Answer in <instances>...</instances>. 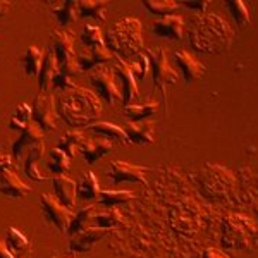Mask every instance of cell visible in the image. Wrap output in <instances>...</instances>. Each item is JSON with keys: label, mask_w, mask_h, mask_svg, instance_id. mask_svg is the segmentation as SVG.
Returning <instances> with one entry per match:
<instances>
[{"label": "cell", "mask_w": 258, "mask_h": 258, "mask_svg": "<svg viewBox=\"0 0 258 258\" xmlns=\"http://www.w3.org/2000/svg\"><path fill=\"white\" fill-rule=\"evenodd\" d=\"M57 114L73 129L88 127L93 120L102 117V102L97 93L78 86L74 90L60 91L55 98Z\"/></svg>", "instance_id": "cell-1"}, {"label": "cell", "mask_w": 258, "mask_h": 258, "mask_svg": "<svg viewBox=\"0 0 258 258\" xmlns=\"http://www.w3.org/2000/svg\"><path fill=\"white\" fill-rule=\"evenodd\" d=\"M234 30L219 14H202L191 28V47L202 53H224L231 48Z\"/></svg>", "instance_id": "cell-2"}, {"label": "cell", "mask_w": 258, "mask_h": 258, "mask_svg": "<svg viewBox=\"0 0 258 258\" xmlns=\"http://www.w3.org/2000/svg\"><path fill=\"white\" fill-rule=\"evenodd\" d=\"M105 45L114 55L120 59H131L143 52V28L140 19L120 18L105 33Z\"/></svg>", "instance_id": "cell-3"}, {"label": "cell", "mask_w": 258, "mask_h": 258, "mask_svg": "<svg viewBox=\"0 0 258 258\" xmlns=\"http://www.w3.org/2000/svg\"><path fill=\"white\" fill-rule=\"evenodd\" d=\"M258 236V227L249 217L241 214H229L222 224L220 244L232 249H251Z\"/></svg>", "instance_id": "cell-4"}, {"label": "cell", "mask_w": 258, "mask_h": 258, "mask_svg": "<svg viewBox=\"0 0 258 258\" xmlns=\"http://www.w3.org/2000/svg\"><path fill=\"white\" fill-rule=\"evenodd\" d=\"M50 47L53 48L59 62V71L64 76H76L81 73V68L78 64V57L74 55V35L68 30L57 28L50 33Z\"/></svg>", "instance_id": "cell-5"}, {"label": "cell", "mask_w": 258, "mask_h": 258, "mask_svg": "<svg viewBox=\"0 0 258 258\" xmlns=\"http://www.w3.org/2000/svg\"><path fill=\"white\" fill-rule=\"evenodd\" d=\"M88 80L97 90L98 97L105 100L110 107H115L117 103H122V95H120V88L117 86V78L109 64H102L93 71H90Z\"/></svg>", "instance_id": "cell-6"}, {"label": "cell", "mask_w": 258, "mask_h": 258, "mask_svg": "<svg viewBox=\"0 0 258 258\" xmlns=\"http://www.w3.org/2000/svg\"><path fill=\"white\" fill-rule=\"evenodd\" d=\"M203 191L210 198H226L229 191L234 188V176L222 165L209 164L205 167V176L202 181Z\"/></svg>", "instance_id": "cell-7"}, {"label": "cell", "mask_w": 258, "mask_h": 258, "mask_svg": "<svg viewBox=\"0 0 258 258\" xmlns=\"http://www.w3.org/2000/svg\"><path fill=\"white\" fill-rule=\"evenodd\" d=\"M147 55L150 57V62H152V76H153V85L155 88H160L164 91L167 86L176 85L177 81V73L172 66L169 64L167 59V50L165 48H148L145 50Z\"/></svg>", "instance_id": "cell-8"}, {"label": "cell", "mask_w": 258, "mask_h": 258, "mask_svg": "<svg viewBox=\"0 0 258 258\" xmlns=\"http://www.w3.org/2000/svg\"><path fill=\"white\" fill-rule=\"evenodd\" d=\"M40 207L41 212L45 214L50 222L53 224L60 232H68L71 220H73L74 214L69 210V207H66L64 203H60V200L57 197H52L48 193H41L40 195Z\"/></svg>", "instance_id": "cell-9"}, {"label": "cell", "mask_w": 258, "mask_h": 258, "mask_svg": "<svg viewBox=\"0 0 258 258\" xmlns=\"http://www.w3.org/2000/svg\"><path fill=\"white\" fill-rule=\"evenodd\" d=\"M33 122H36L45 133L57 129V103L52 95L41 93L33 100Z\"/></svg>", "instance_id": "cell-10"}, {"label": "cell", "mask_w": 258, "mask_h": 258, "mask_svg": "<svg viewBox=\"0 0 258 258\" xmlns=\"http://www.w3.org/2000/svg\"><path fill=\"white\" fill-rule=\"evenodd\" d=\"M112 69L115 73V78L120 83V95H122V107L131 105L138 100V80L135 78V74L129 69V64L124 59L115 55L114 62H112Z\"/></svg>", "instance_id": "cell-11"}, {"label": "cell", "mask_w": 258, "mask_h": 258, "mask_svg": "<svg viewBox=\"0 0 258 258\" xmlns=\"http://www.w3.org/2000/svg\"><path fill=\"white\" fill-rule=\"evenodd\" d=\"M148 169L143 165H136L126 160H114L110 167L107 169V176L112 182H141L148 184L147 179Z\"/></svg>", "instance_id": "cell-12"}, {"label": "cell", "mask_w": 258, "mask_h": 258, "mask_svg": "<svg viewBox=\"0 0 258 258\" xmlns=\"http://www.w3.org/2000/svg\"><path fill=\"white\" fill-rule=\"evenodd\" d=\"M43 136H45V131L41 129L36 122H31L24 131L19 133V138L12 143V157L16 159V162H21L24 157V153L28 155L31 147H35L36 143L43 141Z\"/></svg>", "instance_id": "cell-13"}, {"label": "cell", "mask_w": 258, "mask_h": 258, "mask_svg": "<svg viewBox=\"0 0 258 258\" xmlns=\"http://www.w3.org/2000/svg\"><path fill=\"white\" fill-rule=\"evenodd\" d=\"M110 232V229H105V227H90V229H85V231L78 232V234H73L69 239V249L74 253H85V251H90L98 241H102L103 238H107Z\"/></svg>", "instance_id": "cell-14"}, {"label": "cell", "mask_w": 258, "mask_h": 258, "mask_svg": "<svg viewBox=\"0 0 258 258\" xmlns=\"http://www.w3.org/2000/svg\"><path fill=\"white\" fill-rule=\"evenodd\" d=\"M115 55L107 48V45H95V47L86 48L78 55V64H80L81 71H93L95 68L102 64H112Z\"/></svg>", "instance_id": "cell-15"}, {"label": "cell", "mask_w": 258, "mask_h": 258, "mask_svg": "<svg viewBox=\"0 0 258 258\" xmlns=\"http://www.w3.org/2000/svg\"><path fill=\"white\" fill-rule=\"evenodd\" d=\"M152 33L165 40H182L184 36V21L181 16H167L153 21Z\"/></svg>", "instance_id": "cell-16"}, {"label": "cell", "mask_w": 258, "mask_h": 258, "mask_svg": "<svg viewBox=\"0 0 258 258\" xmlns=\"http://www.w3.org/2000/svg\"><path fill=\"white\" fill-rule=\"evenodd\" d=\"M114 152V143L109 138H102V136H97V138L91 140H85V143L81 145L80 153L85 159V162L88 165L97 164L100 159H103L105 155Z\"/></svg>", "instance_id": "cell-17"}, {"label": "cell", "mask_w": 258, "mask_h": 258, "mask_svg": "<svg viewBox=\"0 0 258 258\" xmlns=\"http://www.w3.org/2000/svg\"><path fill=\"white\" fill-rule=\"evenodd\" d=\"M174 60H176L182 76H184V80L188 83H193L205 76L207 68L197 59V57H193L189 52H186V50H177V52L174 53Z\"/></svg>", "instance_id": "cell-18"}, {"label": "cell", "mask_w": 258, "mask_h": 258, "mask_svg": "<svg viewBox=\"0 0 258 258\" xmlns=\"http://www.w3.org/2000/svg\"><path fill=\"white\" fill-rule=\"evenodd\" d=\"M127 133V138L131 145H141V147H147V145L153 143V135H155V120L145 119L138 120V122H127L124 126Z\"/></svg>", "instance_id": "cell-19"}, {"label": "cell", "mask_w": 258, "mask_h": 258, "mask_svg": "<svg viewBox=\"0 0 258 258\" xmlns=\"http://www.w3.org/2000/svg\"><path fill=\"white\" fill-rule=\"evenodd\" d=\"M59 62H57L55 52L48 45L47 52H45V60L41 66L40 76H38V88L41 93H47V91L53 90V81H55L57 74H59Z\"/></svg>", "instance_id": "cell-20"}, {"label": "cell", "mask_w": 258, "mask_h": 258, "mask_svg": "<svg viewBox=\"0 0 258 258\" xmlns=\"http://www.w3.org/2000/svg\"><path fill=\"white\" fill-rule=\"evenodd\" d=\"M45 155V143L40 141L36 143L35 147L30 148L28 152L26 159H24V164H23V169L26 172V176L31 179V181H36V182H45V181H52L53 177L50 176H43L38 169V162L41 160V157Z\"/></svg>", "instance_id": "cell-21"}, {"label": "cell", "mask_w": 258, "mask_h": 258, "mask_svg": "<svg viewBox=\"0 0 258 258\" xmlns=\"http://www.w3.org/2000/svg\"><path fill=\"white\" fill-rule=\"evenodd\" d=\"M0 191H2V195H6V197H9V198H21V197H24V195L31 193V186L24 184V182L16 176L12 169H2Z\"/></svg>", "instance_id": "cell-22"}, {"label": "cell", "mask_w": 258, "mask_h": 258, "mask_svg": "<svg viewBox=\"0 0 258 258\" xmlns=\"http://www.w3.org/2000/svg\"><path fill=\"white\" fill-rule=\"evenodd\" d=\"M53 193L60 200V203H64L66 207H73L76 202L78 195V182H74L73 179L68 176H53L52 179Z\"/></svg>", "instance_id": "cell-23"}, {"label": "cell", "mask_w": 258, "mask_h": 258, "mask_svg": "<svg viewBox=\"0 0 258 258\" xmlns=\"http://www.w3.org/2000/svg\"><path fill=\"white\" fill-rule=\"evenodd\" d=\"M50 6V12L57 16L62 26L71 23H76L80 19V2L76 0H59V2H47Z\"/></svg>", "instance_id": "cell-24"}, {"label": "cell", "mask_w": 258, "mask_h": 258, "mask_svg": "<svg viewBox=\"0 0 258 258\" xmlns=\"http://www.w3.org/2000/svg\"><path fill=\"white\" fill-rule=\"evenodd\" d=\"M88 131L95 133V135L102 136V138H109V140H117L120 143L127 145L129 138H127V133L124 127H119L112 122H107V120H100V122H93L91 126L86 127Z\"/></svg>", "instance_id": "cell-25"}, {"label": "cell", "mask_w": 258, "mask_h": 258, "mask_svg": "<svg viewBox=\"0 0 258 258\" xmlns=\"http://www.w3.org/2000/svg\"><path fill=\"white\" fill-rule=\"evenodd\" d=\"M97 214L98 212H97V209H95V205H88V207H85V209H81L80 212H76L73 220H71L68 234L73 236V234H78V232L85 231V229L93 227V222H95V219H97Z\"/></svg>", "instance_id": "cell-26"}, {"label": "cell", "mask_w": 258, "mask_h": 258, "mask_svg": "<svg viewBox=\"0 0 258 258\" xmlns=\"http://www.w3.org/2000/svg\"><path fill=\"white\" fill-rule=\"evenodd\" d=\"M83 143H85V133L81 129H69L57 140V148H60L73 159L74 153L78 152V148H81Z\"/></svg>", "instance_id": "cell-27"}, {"label": "cell", "mask_w": 258, "mask_h": 258, "mask_svg": "<svg viewBox=\"0 0 258 258\" xmlns=\"http://www.w3.org/2000/svg\"><path fill=\"white\" fill-rule=\"evenodd\" d=\"M45 60V53L41 52L38 47H28L26 52L21 57V62H23V68L26 71L28 76H40L41 66H43Z\"/></svg>", "instance_id": "cell-28"}, {"label": "cell", "mask_w": 258, "mask_h": 258, "mask_svg": "<svg viewBox=\"0 0 258 258\" xmlns=\"http://www.w3.org/2000/svg\"><path fill=\"white\" fill-rule=\"evenodd\" d=\"M109 2L105 0H81L80 2V18H93L97 21L107 19Z\"/></svg>", "instance_id": "cell-29"}, {"label": "cell", "mask_w": 258, "mask_h": 258, "mask_svg": "<svg viewBox=\"0 0 258 258\" xmlns=\"http://www.w3.org/2000/svg\"><path fill=\"white\" fill-rule=\"evenodd\" d=\"M159 110V103L157 102H147V103H131V105H124L122 107V114L127 119L135 120H145L148 117H152L155 112Z\"/></svg>", "instance_id": "cell-30"}, {"label": "cell", "mask_w": 258, "mask_h": 258, "mask_svg": "<svg viewBox=\"0 0 258 258\" xmlns=\"http://www.w3.org/2000/svg\"><path fill=\"white\" fill-rule=\"evenodd\" d=\"M135 198V193L126 189H102L98 195V203H102L107 209H114L117 205L127 203Z\"/></svg>", "instance_id": "cell-31"}, {"label": "cell", "mask_w": 258, "mask_h": 258, "mask_svg": "<svg viewBox=\"0 0 258 258\" xmlns=\"http://www.w3.org/2000/svg\"><path fill=\"white\" fill-rule=\"evenodd\" d=\"M71 167V157L66 152H62L60 148H53L48 153V160H47V170L57 176H66L69 172Z\"/></svg>", "instance_id": "cell-32"}, {"label": "cell", "mask_w": 258, "mask_h": 258, "mask_svg": "<svg viewBox=\"0 0 258 258\" xmlns=\"http://www.w3.org/2000/svg\"><path fill=\"white\" fill-rule=\"evenodd\" d=\"M100 191L102 189H100L97 176H95L91 170L83 174V177L80 179V182H78V195H80V198L86 200V202H90V200H98Z\"/></svg>", "instance_id": "cell-33"}, {"label": "cell", "mask_w": 258, "mask_h": 258, "mask_svg": "<svg viewBox=\"0 0 258 258\" xmlns=\"http://www.w3.org/2000/svg\"><path fill=\"white\" fill-rule=\"evenodd\" d=\"M33 122V109L26 103H19L14 109V112L11 114V120H9V129H14V131H24L30 124Z\"/></svg>", "instance_id": "cell-34"}, {"label": "cell", "mask_w": 258, "mask_h": 258, "mask_svg": "<svg viewBox=\"0 0 258 258\" xmlns=\"http://www.w3.org/2000/svg\"><path fill=\"white\" fill-rule=\"evenodd\" d=\"M6 246L11 249L12 253H28L31 249L30 241H28L26 236L16 227H9L6 232Z\"/></svg>", "instance_id": "cell-35"}, {"label": "cell", "mask_w": 258, "mask_h": 258, "mask_svg": "<svg viewBox=\"0 0 258 258\" xmlns=\"http://www.w3.org/2000/svg\"><path fill=\"white\" fill-rule=\"evenodd\" d=\"M143 7L150 14L159 16V18H167V16H174V12L179 7V2H176V0H145Z\"/></svg>", "instance_id": "cell-36"}, {"label": "cell", "mask_w": 258, "mask_h": 258, "mask_svg": "<svg viewBox=\"0 0 258 258\" xmlns=\"http://www.w3.org/2000/svg\"><path fill=\"white\" fill-rule=\"evenodd\" d=\"M226 9L229 14L232 16L234 23L238 24V28H246L249 24V12H248V7L244 2L241 0H226L224 2Z\"/></svg>", "instance_id": "cell-37"}, {"label": "cell", "mask_w": 258, "mask_h": 258, "mask_svg": "<svg viewBox=\"0 0 258 258\" xmlns=\"http://www.w3.org/2000/svg\"><path fill=\"white\" fill-rule=\"evenodd\" d=\"M129 64V69L135 74V78L138 81L145 80V76L148 74V71L152 69V62H150V57L147 55V52H140L136 53L135 57H131L129 60H126Z\"/></svg>", "instance_id": "cell-38"}, {"label": "cell", "mask_w": 258, "mask_h": 258, "mask_svg": "<svg viewBox=\"0 0 258 258\" xmlns=\"http://www.w3.org/2000/svg\"><path fill=\"white\" fill-rule=\"evenodd\" d=\"M80 40L83 45H86V47H95V45H103L105 43V38H103L102 35V30L97 26V24H86L85 28L81 30L80 33Z\"/></svg>", "instance_id": "cell-39"}, {"label": "cell", "mask_w": 258, "mask_h": 258, "mask_svg": "<svg viewBox=\"0 0 258 258\" xmlns=\"http://www.w3.org/2000/svg\"><path fill=\"white\" fill-rule=\"evenodd\" d=\"M120 220V215L117 210H107V212H98L97 219H95V226L97 227H105L112 229L114 226H117V222Z\"/></svg>", "instance_id": "cell-40"}, {"label": "cell", "mask_w": 258, "mask_h": 258, "mask_svg": "<svg viewBox=\"0 0 258 258\" xmlns=\"http://www.w3.org/2000/svg\"><path fill=\"white\" fill-rule=\"evenodd\" d=\"M78 88V85L71 80L69 76H64V74H57L55 81H53V90H60V91H68V90H74Z\"/></svg>", "instance_id": "cell-41"}, {"label": "cell", "mask_w": 258, "mask_h": 258, "mask_svg": "<svg viewBox=\"0 0 258 258\" xmlns=\"http://www.w3.org/2000/svg\"><path fill=\"white\" fill-rule=\"evenodd\" d=\"M184 7H188V9H193V11H198V12H203L207 11V7H209V2L207 0H184V2H181ZM205 14V12H203Z\"/></svg>", "instance_id": "cell-42"}, {"label": "cell", "mask_w": 258, "mask_h": 258, "mask_svg": "<svg viewBox=\"0 0 258 258\" xmlns=\"http://www.w3.org/2000/svg\"><path fill=\"white\" fill-rule=\"evenodd\" d=\"M203 258H231V256L219 248H207L205 251H203Z\"/></svg>", "instance_id": "cell-43"}, {"label": "cell", "mask_w": 258, "mask_h": 258, "mask_svg": "<svg viewBox=\"0 0 258 258\" xmlns=\"http://www.w3.org/2000/svg\"><path fill=\"white\" fill-rule=\"evenodd\" d=\"M12 160H16L14 157L2 155V169H12V167H14V162H12Z\"/></svg>", "instance_id": "cell-44"}, {"label": "cell", "mask_w": 258, "mask_h": 258, "mask_svg": "<svg viewBox=\"0 0 258 258\" xmlns=\"http://www.w3.org/2000/svg\"><path fill=\"white\" fill-rule=\"evenodd\" d=\"M0 258H16L14 253H12L11 249L6 246V243H4L2 246H0Z\"/></svg>", "instance_id": "cell-45"}, {"label": "cell", "mask_w": 258, "mask_h": 258, "mask_svg": "<svg viewBox=\"0 0 258 258\" xmlns=\"http://www.w3.org/2000/svg\"><path fill=\"white\" fill-rule=\"evenodd\" d=\"M18 258H24V256H18Z\"/></svg>", "instance_id": "cell-46"}]
</instances>
